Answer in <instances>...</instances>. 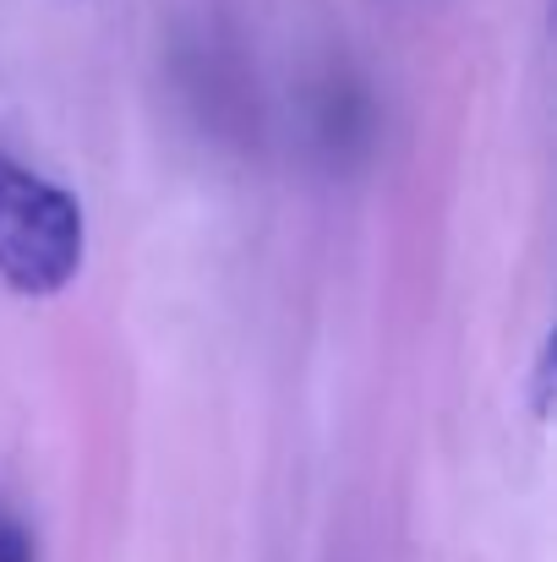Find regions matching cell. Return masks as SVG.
Masks as SVG:
<instances>
[{
	"mask_svg": "<svg viewBox=\"0 0 557 562\" xmlns=\"http://www.w3.org/2000/svg\"><path fill=\"white\" fill-rule=\"evenodd\" d=\"M82 207L77 196L0 154V279L22 295H55L82 268Z\"/></svg>",
	"mask_w": 557,
	"mask_h": 562,
	"instance_id": "cell-1",
	"label": "cell"
},
{
	"mask_svg": "<svg viewBox=\"0 0 557 562\" xmlns=\"http://www.w3.org/2000/svg\"><path fill=\"white\" fill-rule=\"evenodd\" d=\"M0 562H33V536L11 519H0Z\"/></svg>",
	"mask_w": 557,
	"mask_h": 562,
	"instance_id": "cell-2",
	"label": "cell"
},
{
	"mask_svg": "<svg viewBox=\"0 0 557 562\" xmlns=\"http://www.w3.org/2000/svg\"><path fill=\"white\" fill-rule=\"evenodd\" d=\"M547 393H553V356H542L536 367V415H547Z\"/></svg>",
	"mask_w": 557,
	"mask_h": 562,
	"instance_id": "cell-3",
	"label": "cell"
}]
</instances>
